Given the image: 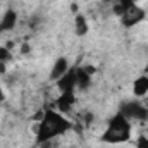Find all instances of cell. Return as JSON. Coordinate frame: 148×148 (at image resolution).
<instances>
[{
  "instance_id": "obj_1",
  "label": "cell",
  "mask_w": 148,
  "mask_h": 148,
  "mask_svg": "<svg viewBox=\"0 0 148 148\" xmlns=\"http://www.w3.org/2000/svg\"><path fill=\"white\" fill-rule=\"evenodd\" d=\"M71 127V122L60 114L59 110H47L43 119L38 122L36 126V140L38 143H45V141H52L53 138H57L59 134L66 133Z\"/></svg>"
},
{
  "instance_id": "obj_2",
  "label": "cell",
  "mask_w": 148,
  "mask_h": 148,
  "mask_svg": "<svg viewBox=\"0 0 148 148\" xmlns=\"http://www.w3.org/2000/svg\"><path fill=\"white\" fill-rule=\"evenodd\" d=\"M129 138H131V124H129V119L124 117L122 114H117L115 117H112L109 127L102 134V140L105 143H124Z\"/></svg>"
},
{
  "instance_id": "obj_3",
  "label": "cell",
  "mask_w": 148,
  "mask_h": 148,
  "mask_svg": "<svg viewBox=\"0 0 148 148\" xmlns=\"http://www.w3.org/2000/svg\"><path fill=\"white\" fill-rule=\"evenodd\" d=\"M124 117L127 119H147L148 117V109L147 105H143L141 102H127L124 107H122V112H121Z\"/></svg>"
},
{
  "instance_id": "obj_4",
  "label": "cell",
  "mask_w": 148,
  "mask_h": 148,
  "mask_svg": "<svg viewBox=\"0 0 148 148\" xmlns=\"http://www.w3.org/2000/svg\"><path fill=\"white\" fill-rule=\"evenodd\" d=\"M143 17H145V10L140 7V5H136V3H133L122 16H121V19H122V24L124 26H127V28H131V26H134V24H138L140 21H143Z\"/></svg>"
},
{
  "instance_id": "obj_5",
  "label": "cell",
  "mask_w": 148,
  "mask_h": 148,
  "mask_svg": "<svg viewBox=\"0 0 148 148\" xmlns=\"http://www.w3.org/2000/svg\"><path fill=\"white\" fill-rule=\"evenodd\" d=\"M57 88L60 93L66 91H74V88H77V77H76V69H69L59 81H57Z\"/></svg>"
},
{
  "instance_id": "obj_6",
  "label": "cell",
  "mask_w": 148,
  "mask_h": 148,
  "mask_svg": "<svg viewBox=\"0 0 148 148\" xmlns=\"http://www.w3.org/2000/svg\"><path fill=\"white\" fill-rule=\"evenodd\" d=\"M74 102H76V97H74V91H66V93H60V97L57 98V110L60 114H67L71 112Z\"/></svg>"
},
{
  "instance_id": "obj_7",
  "label": "cell",
  "mask_w": 148,
  "mask_h": 148,
  "mask_svg": "<svg viewBox=\"0 0 148 148\" xmlns=\"http://www.w3.org/2000/svg\"><path fill=\"white\" fill-rule=\"evenodd\" d=\"M17 24V12L12 10V9H7L0 19V26H2V31H10L14 29Z\"/></svg>"
},
{
  "instance_id": "obj_8",
  "label": "cell",
  "mask_w": 148,
  "mask_h": 148,
  "mask_svg": "<svg viewBox=\"0 0 148 148\" xmlns=\"http://www.w3.org/2000/svg\"><path fill=\"white\" fill-rule=\"evenodd\" d=\"M67 71H69L67 60H66V59H59V60H55V64H53V67H52V71H50V79L57 83Z\"/></svg>"
},
{
  "instance_id": "obj_9",
  "label": "cell",
  "mask_w": 148,
  "mask_h": 148,
  "mask_svg": "<svg viewBox=\"0 0 148 148\" xmlns=\"http://www.w3.org/2000/svg\"><path fill=\"white\" fill-rule=\"evenodd\" d=\"M133 93H134V97H145V95H148V76L147 74H141L140 77L134 79Z\"/></svg>"
},
{
  "instance_id": "obj_10",
  "label": "cell",
  "mask_w": 148,
  "mask_h": 148,
  "mask_svg": "<svg viewBox=\"0 0 148 148\" xmlns=\"http://www.w3.org/2000/svg\"><path fill=\"white\" fill-rule=\"evenodd\" d=\"M88 31H90V24H88V21L84 19V16L76 14V17H74V33H76L77 36H84Z\"/></svg>"
},
{
  "instance_id": "obj_11",
  "label": "cell",
  "mask_w": 148,
  "mask_h": 148,
  "mask_svg": "<svg viewBox=\"0 0 148 148\" xmlns=\"http://www.w3.org/2000/svg\"><path fill=\"white\" fill-rule=\"evenodd\" d=\"M10 59H12V50H9L5 45L0 47V62H5V64H7Z\"/></svg>"
},
{
  "instance_id": "obj_12",
  "label": "cell",
  "mask_w": 148,
  "mask_h": 148,
  "mask_svg": "<svg viewBox=\"0 0 148 148\" xmlns=\"http://www.w3.org/2000/svg\"><path fill=\"white\" fill-rule=\"evenodd\" d=\"M136 148H148V136H140L136 140Z\"/></svg>"
},
{
  "instance_id": "obj_13",
  "label": "cell",
  "mask_w": 148,
  "mask_h": 148,
  "mask_svg": "<svg viewBox=\"0 0 148 148\" xmlns=\"http://www.w3.org/2000/svg\"><path fill=\"white\" fill-rule=\"evenodd\" d=\"M21 52H23V53H28V52H29V45H28V43H24V45H23V48H21Z\"/></svg>"
},
{
  "instance_id": "obj_14",
  "label": "cell",
  "mask_w": 148,
  "mask_h": 148,
  "mask_svg": "<svg viewBox=\"0 0 148 148\" xmlns=\"http://www.w3.org/2000/svg\"><path fill=\"white\" fill-rule=\"evenodd\" d=\"M71 10H73V12H77V3H73V5H71Z\"/></svg>"
},
{
  "instance_id": "obj_15",
  "label": "cell",
  "mask_w": 148,
  "mask_h": 148,
  "mask_svg": "<svg viewBox=\"0 0 148 148\" xmlns=\"http://www.w3.org/2000/svg\"><path fill=\"white\" fill-rule=\"evenodd\" d=\"M3 100V90H2V86H0V102Z\"/></svg>"
},
{
  "instance_id": "obj_16",
  "label": "cell",
  "mask_w": 148,
  "mask_h": 148,
  "mask_svg": "<svg viewBox=\"0 0 148 148\" xmlns=\"http://www.w3.org/2000/svg\"><path fill=\"white\" fill-rule=\"evenodd\" d=\"M145 74L148 76V64H147V67H145Z\"/></svg>"
},
{
  "instance_id": "obj_17",
  "label": "cell",
  "mask_w": 148,
  "mask_h": 148,
  "mask_svg": "<svg viewBox=\"0 0 148 148\" xmlns=\"http://www.w3.org/2000/svg\"><path fill=\"white\" fill-rule=\"evenodd\" d=\"M0 31H2V26H0Z\"/></svg>"
},
{
  "instance_id": "obj_18",
  "label": "cell",
  "mask_w": 148,
  "mask_h": 148,
  "mask_svg": "<svg viewBox=\"0 0 148 148\" xmlns=\"http://www.w3.org/2000/svg\"><path fill=\"white\" fill-rule=\"evenodd\" d=\"M133 2H136V0H133Z\"/></svg>"
},
{
  "instance_id": "obj_19",
  "label": "cell",
  "mask_w": 148,
  "mask_h": 148,
  "mask_svg": "<svg viewBox=\"0 0 148 148\" xmlns=\"http://www.w3.org/2000/svg\"><path fill=\"white\" fill-rule=\"evenodd\" d=\"M147 109H148V105H147Z\"/></svg>"
}]
</instances>
